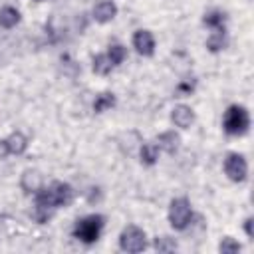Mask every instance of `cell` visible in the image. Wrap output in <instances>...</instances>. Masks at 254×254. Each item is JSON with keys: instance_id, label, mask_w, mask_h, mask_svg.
<instances>
[{"instance_id": "obj_5", "label": "cell", "mask_w": 254, "mask_h": 254, "mask_svg": "<svg viewBox=\"0 0 254 254\" xmlns=\"http://www.w3.org/2000/svg\"><path fill=\"white\" fill-rule=\"evenodd\" d=\"M119 248L123 252H131V254L143 252L147 248V236H145V232L139 226H133V224L127 226V228H123V232L119 234Z\"/></svg>"}, {"instance_id": "obj_19", "label": "cell", "mask_w": 254, "mask_h": 254, "mask_svg": "<svg viewBox=\"0 0 254 254\" xmlns=\"http://www.w3.org/2000/svg\"><path fill=\"white\" fill-rule=\"evenodd\" d=\"M107 58H109V62H111L113 67H115V65L123 64V60L127 58V50H125L121 44H113V46H109V50H107Z\"/></svg>"}, {"instance_id": "obj_4", "label": "cell", "mask_w": 254, "mask_h": 254, "mask_svg": "<svg viewBox=\"0 0 254 254\" xmlns=\"http://www.w3.org/2000/svg\"><path fill=\"white\" fill-rule=\"evenodd\" d=\"M190 218H192V208H190V202L181 196V198H175L169 206V222L175 230H185L189 224H190Z\"/></svg>"}, {"instance_id": "obj_7", "label": "cell", "mask_w": 254, "mask_h": 254, "mask_svg": "<svg viewBox=\"0 0 254 254\" xmlns=\"http://www.w3.org/2000/svg\"><path fill=\"white\" fill-rule=\"evenodd\" d=\"M133 48L141 56H153L155 52V38L149 30H137L133 34Z\"/></svg>"}, {"instance_id": "obj_17", "label": "cell", "mask_w": 254, "mask_h": 254, "mask_svg": "<svg viewBox=\"0 0 254 254\" xmlns=\"http://www.w3.org/2000/svg\"><path fill=\"white\" fill-rule=\"evenodd\" d=\"M224 18H226L224 12H220V10H210V12L204 14L202 22H204V26L216 30V28H224Z\"/></svg>"}, {"instance_id": "obj_3", "label": "cell", "mask_w": 254, "mask_h": 254, "mask_svg": "<svg viewBox=\"0 0 254 254\" xmlns=\"http://www.w3.org/2000/svg\"><path fill=\"white\" fill-rule=\"evenodd\" d=\"M250 127V115L246 111V107L242 105H230L224 111V119H222V129L228 135H244Z\"/></svg>"}, {"instance_id": "obj_12", "label": "cell", "mask_w": 254, "mask_h": 254, "mask_svg": "<svg viewBox=\"0 0 254 254\" xmlns=\"http://www.w3.org/2000/svg\"><path fill=\"white\" fill-rule=\"evenodd\" d=\"M6 145H8V153H12V155H22V153L28 149V139H26L24 133L14 131V133L6 139Z\"/></svg>"}, {"instance_id": "obj_20", "label": "cell", "mask_w": 254, "mask_h": 254, "mask_svg": "<svg viewBox=\"0 0 254 254\" xmlns=\"http://www.w3.org/2000/svg\"><path fill=\"white\" fill-rule=\"evenodd\" d=\"M218 250H220L222 254H234V252H240V244H238L234 238L226 236V238H222V242L218 244Z\"/></svg>"}, {"instance_id": "obj_21", "label": "cell", "mask_w": 254, "mask_h": 254, "mask_svg": "<svg viewBox=\"0 0 254 254\" xmlns=\"http://www.w3.org/2000/svg\"><path fill=\"white\" fill-rule=\"evenodd\" d=\"M155 250L159 252H171V250H177V242L169 236H161L155 240Z\"/></svg>"}, {"instance_id": "obj_10", "label": "cell", "mask_w": 254, "mask_h": 254, "mask_svg": "<svg viewBox=\"0 0 254 254\" xmlns=\"http://www.w3.org/2000/svg\"><path fill=\"white\" fill-rule=\"evenodd\" d=\"M179 143H181V137L175 131H165L157 137V147L163 149L165 153H175L179 149Z\"/></svg>"}, {"instance_id": "obj_11", "label": "cell", "mask_w": 254, "mask_h": 254, "mask_svg": "<svg viewBox=\"0 0 254 254\" xmlns=\"http://www.w3.org/2000/svg\"><path fill=\"white\" fill-rule=\"evenodd\" d=\"M20 187L26 192H36L42 187V175L38 171H30V169L24 171L22 173V179H20Z\"/></svg>"}, {"instance_id": "obj_25", "label": "cell", "mask_w": 254, "mask_h": 254, "mask_svg": "<svg viewBox=\"0 0 254 254\" xmlns=\"http://www.w3.org/2000/svg\"><path fill=\"white\" fill-rule=\"evenodd\" d=\"M36 2H44V0H36Z\"/></svg>"}, {"instance_id": "obj_8", "label": "cell", "mask_w": 254, "mask_h": 254, "mask_svg": "<svg viewBox=\"0 0 254 254\" xmlns=\"http://www.w3.org/2000/svg\"><path fill=\"white\" fill-rule=\"evenodd\" d=\"M115 14H117V6H115L111 0H101V2H97V4L93 6V18H95V22H99V24L111 22V20L115 18Z\"/></svg>"}, {"instance_id": "obj_1", "label": "cell", "mask_w": 254, "mask_h": 254, "mask_svg": "<svg viewBox=\"0 0 254 254\" xmlns=\"http://www.w3.org/2000/svg\"><path fill=\"white\" fill-rule=\"evenodd\" d=\"M71 198H73V189L67 183L56 181L50 187H40L34 192V202H36L34 220L40 222V224L48 222L52 212L60 206H67L71 202Z\"/></svg>"}, {"instance_id": "obj_18", "label": "cell", "mask_w": 254, "mask_h": 254, "mask_svg": "<svg viewBox=\"0 0 254 254\" xmlns=\"http://www.w3.org/2000/svg\"><path fill=\"white\" fill-rule=\"evenodd\" d=\"M113 69V64L109 62L107 54H99L93 58V71L99 73V75H107L109 71Z\"/></svg>"}, {"instance_id": "obj_24", "label": "cell", "mask_w": 254, "mask_h": 254, "mask_svg": "<svg viewBox=\"0 0 254 254\" xmlns=\"http://www.w3.org/2000/svg\"><path fill=\"white\" fill-rule=\"evenodd\" d=\"M244 230H246L248 236H252V216L246 218V222H244Z\"/></svg>"}, {"instance_id": "obj_9", "label": "cell", "mask_w": 254, "mask_h": 254, "mask_svg": "<svg viewBox=\"0 0 254 254\" xmlns=\"http://www.w3.org/2000/svg\"><path fill=\"white\" fill-rule=\"evenodd\" d=\"M171 119H173V123H175L177 127L187 129V127H190V123L194 121V113H192V109H190L189 105H177V107L173 109V113H171Z\"/></svg>"}, {"instance_id": "obj_23", "label": "cell", "mask_w": 254, "mask_h": 254, "mask_svg": "<svg viewBox=\"0 0 254 254\" xmlns=\"http://www.w3.org/2000/svg\"><path fill=\"white\" fill-rule=\"evenodd\" d=\"M8 155V145H6V139H0V161Z\"/></svg>"}, {"instance_id": "obj_6", "label": "cell", "mask_w": 254, "mask_h": 254, "mask_svg": "<svg viewBox=\"0 0 254 254\" xmlns=\"http://www.w3.org/2000/svg\"><path fill=\"white\" fill-rule=\"evenodd\" d=\"M224 173L232 183H242L248 175V163L240 153H228L224 159Z\"/></svg>"}, {"instance_id": "obj_13", "label": "cell", "mask_w": 254, "mask_h": 254, "mask_svg": "<svg viewBox=\"0 0 254 254\" xmlns=\"http://www.w3.org/2000/svg\"><path fill=\"white\" fill-rule=\"evenodd\" d=\"M20 22V12L14 6H4L0 10V26L2 28H14Z\"/></svg>"}, {"instance_id": "obj_2", "label": "cell", "mask_w": 254, "mask_h": 254, "mask_svg": "<svg viewBox=\"0 0 254 254\" xmlns=\"http://www.w3.org/2000/svg\"><path fill=\"white\" fill-rule=\"evenodd\" d=\"M105 218L101 214H87L73 224V236L83 244H93L101 236Z\"/></svg>"}, {"instance_id": "obj_22", "label": "cell", "mask_w": 254, "mask_h": 254, "mask_svg": "<svg viewBox=\"0 0 254 254\" xmlns=\"http://www.w3.org/2000/svg\"><path fill=\"white\" fill-rule=\"evenodd\" d=\"M194 85H196V81H194V79H187V81H181V83L177 85V89H175L177 97H185V95H190V91L194 89Z\"/></svg>"}, {"instance_id": "obj_14", "label": "cell", "mask_w": 254, "mask_h": 254, "mask_svg": "<svg viewBox=\"0 0 254 254\" xmlns=\"http://www.w3.org/2000/svg\"><path fill=\"white\" fill-rule=\"evenodd\" d=\"M224 46H226V30L224 28H216L210 34V38L206 40V48L210 52H220Z\"/></svg>"}, {"instance_id": "obj_15", "label": "cell", "mask_w": 254, "mask_h": 254, "mask_svg": "<svg viewBox=\"0 0 254 254\" xmlns=\"http://www.w3.org/2000/svg\"><path fill=\"white\" fill-rule=\"evenodd\" d=\"M113 105H115V95L109 93V91H103V93H99V95L95 97V101H93V111H95V113H103V111L111 109Z\"/></svg>"}, {"instance_id": "obj_16", "label": "cell", "mask_w": 254, "mask_h": 254, "mask_svg": "<svg viewBox=\"0 0 254 254\" xmlns=\"http://www.w3.org/2000/svg\"><path fill=\"white\" fill-rule=\"evenodd\" d=\"M157 159H159V147H157V143H145L141 147V163L155 165Z\"/></svg>"}]
</instances>
